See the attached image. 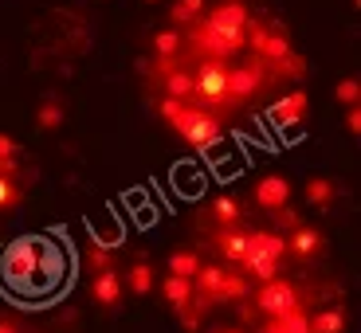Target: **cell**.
I'll use <instances>...</instances> for the list:
<instances>
[{"mask_svg":"<svg viewBox=\"0 0 361 333\" xmlns=\"http://www.w3.org/2000/svg\"><path fill=\"white\" fill-rule=\"evenodd\" d=\"M204 314H208V310H204V306H197V302H189L185 310H177L180 325H185L189 333H197V329H200V318H204Z\"/></svg>","mask_w":361,"mask_h":333,"instance_id":"e575fe53","label":"cell"},{"mask_svg":"<svg viewBox=\"0 0 361 333\" xmlns=\"http://www.w3.org/2000/svg\"><path fill=\"white\" fill-rule=\"evenodd\" d=\"M165 99L189 102L192 99V75L189 71H169L165 75Z\"/></svg>","mask_w":361,"mask_h":333,"instance_id":"cb8c5ba5","label":"cell"},{"mask_svg":"<svg viewBox=\"0 0 361 333\" xmlns=\"http://www.w3.org/2000/svg\"><path fill=\"white\" fill-rule=\"evenodd\" d=\"M87 267L94 270V275H102V270H114V259H110V251H102V247L87 244Z\"/></svg>","mask_w":361,"mask_h":333,"instance_id":"836d02e7","label":"cell"},{"mask_svg":"<svg viewBox=\"0 0 361 333\" xmlns=\"http://www.w3.org/2000/svg\"><path fill=\"white\" fill-rule=\"evenodd\" d=\"M161 294L173 310H185L192 302V279H177V275H165L161 279Z\"/></svg>","mask_w":361,"mask_h":333,"instance_id":"d6986e66","label":"cell"},{"mask_svg":"<svg viewBox=\"0 0 361 333\" xmlns=\"http://www.w3.org/2000/svg\"><path fill=\"white\" fill-rule=\"evenodd\" d=\"M271 75H275V79H302V75H307V59L290 51L287 59H283V63L271 67Z\"/></svg>","mask_w":361,"mask_h":333,"instance_id":"83f0119b","label":"cell"},{"mask_svg":"<svg viewBox=\"0 0 361 333\" xmlns=\"http://www.w3.org/2000/svg\"><path fill=\"white\" fill-rule=\"evenodd\" d=\"M180 137H185V142H189L192 149L208 153V149H212V145H216L220 137H224V126H220V118H212L208 110H197V114H192V122H189L185 130H180Z\"/></svg>","mask_w":361,"mask_h":333,"instance_id":"30bf717a","label":"cell"},{"mask_svg":"<svg viewBox=\"0 0 361 333\" xmlns=\"http://www.w3.org/2000/svg\"><path fill=\"white\" fill-rule=\"evenodd\" d=\"M154 47H157V59H173V55L180 51V32H177V27H165V32H157V36H154Z\"/></svg>","mask_w":361,"mask_h":333,"instance_id":"f1b7e54d","label":"cell"},{"mask_svg":"<svg viewBox=\"0 0 361 333\" xmlns=\"http://www.w3.org/2000/svg\"><path fill=\"white\" fill-rule=\"evenodd\" d=\"M244 39L255 47V55H259V63H263V67L283 63V59L295 51V47H290V36H287V32H283V27H271L267 20H247Z\"/></svg>","mask_w":361,"mask_h":333,"instance_id":"277c9868","label":"cell"},{"mask_svg":"<svg viewBox=\"0 0 361 333\" xmlns=\"http://www.w3.org/2000/svg\"><path fill=\"white\" fill-rule=\"evenodd\" d=\"M263 87V63H244L228 71V102H247Z\"/></svg>","mask_w":361,"mask_h":333,"instance_id":"7c38bea8","label":"cell"},{"mask_svg":"<svg viewBox=\"0 0 361 333\" xmlns=\"http://www.w3.org/2000/svg\"><path fill=\"white\" fill-rule=\"evenodd\" d=\"M192 94L208 102V106H224L228 102V67L224 63H204L197 75H192Z\"/></svg>","mask_w":361,"mask_h":333,"instance_id":"52a82bcc","label":"cell"},{"mask_svg":"<svg viewBox=\"0 0 361 333\" xmlns=\"http://www.w3.org/2000/svg\"><path fill=\"white\" fill-rule=\"evenodd\" d=\"M0 333H20L16 322H8V318H0Z\"/></svg>","mask_w":361,"mask_h":333,"instance_id":"74e56055","label":"cell"},{"mask_svg":"<svg viewBox=\"0 0 361 333\" xmlns=\"http://www.w3.org/2000/svg\"><path fill=\"white\" fill-rule=\"evenodd\" d=\"M208 216H212V224L216 227H240V216H244V204L235 196H216L212 204H208Z\"/></svg>","mask_w":361,"mask_h":333,"instance_id":"e0dca14e","label":"cell"},{"mask_svg":"<svg viewBox=\"0 0 361 333\" xmlns=\"http://www.w3.org/2000/svg\"><path fill=\"white\" fill-rule=\"evenodd\" d=\"M259 333H310V325H307V310L298 306V310H290L287 318H267Z\"/></svg>","mask_w":361,"mask_h":333,"instance_id":"ffe728a7","label":"cell"},{"mask_svg":"<svg viewBox=\"0 0 361 333\" xmlns=\"http://www.w3.org/2000/svg\"><path fill=\"white\" fill-rule=\"evenodd\" d=\"M298 287L290 279H271V282H259L255 290V310L267 318H287L290 310H298Z\"/></svg>","mask_w":361,"mask_h":333,"instance_id":"8992f818","label":"cell"},{"mask_svg":"<svg viewBox=\"0 0 361 333\" xmlns=\"http://www.w3.org/2000/svg\"><path fill=\"white\" fill-rule=\"evenodd\" d=\"M252 200H255L259 212H279V208L290 204V180L283 177V172H267V177L255 180Z\"/></svg>","mask_w":361,"mask_h":333,"instance_id":"9c48e42d","label":"cell"},{"mask_svg":"<svg viewBox=\"0 0 361 333\" xmlns=\"http://www.w3.org/2000/svg\"><path fill=\"white\" fill-rule=\"evenodd\" d=\"M275 220H279V227H287V232H295V227L302 224V216H298V212H290V208H279V212H275Z\"/></svg>","mask_w":361,"mask_h":333,"instance_id":"d590c367","label":"cell"},{"mask_svg":"<svg viewBox=\"0 0 361 333\" xmlns=\"http://www.w3.org/2000/svg\"><path fill=\"white\" fill-rule=\"evenodd\" d=\"M189 39H192V47H197L200 55H212L216 63L224 59V55H232V51H228V44H224V36H220V32H212V27L204 24V16L192 24V36Z\"/></svg>","mask_w":361,"mask_h":333,"instance_id":"9a60e30c","label":"cell"},{"mask_svg":"<svg viewBox=\"0 0 361 333\" xmlns=\"http://www.w3.org/2000/svg\"><path fill=\"white\" fill-rule=\"evenodd\" d=\"M310 333H345L350 329V314L345 306H322L314 318H307Z\"/></svg>","mask_w":361,"mask_h":333,"instance_id":"2e32d148","label":"cell"},{"mask_svg":"<svg viewBox=\"0 0 361 333\" xmlns=\"http://www.w3.org/2000/svg\"><path fill=\"white\" fill-rule=\"evenodd\" d=\"M0 172H4V177L16 172V142H12L8 134H0Z\"/></svg>","mask_w":361,"mask_h":333,"instance_id":"d6a6232c","label":"cell"},{"mask_svg":"<svg viewBox=\"0 0 361 333\" xmlns=\"http://www.w3.org/2000/svg\"><path fill=\"white\" fill-rule=\"evenodd\" d=\"M307 200L326 212V208H334V200H338V184L334 180H326V177H310L307 180Z\"/></svg>","mask_w":361,"mask_h":333,"instance_id":"44dd1931","label":"cell"},{"mask_svg":"<svg viewBox=\"0 0 361 333\" xmlns=\"http://www.w3.org/2000/svg\"><path fill=\"white\" fill-rule=\"evenodd\" d=\"M212 247H216V255L224 263H244V247H247V232L244 227H216L212 232Z\"/></svg>","mask_w":361,"mask_h":333,"instance_id":"4fadbf2b","label":"cell"},{"mask_svg":"<svg viewBox=\"0 0 361 333\" xmlns=\"http://www.w3.org/2000/svg\"><path fill=\"white\" fill-rule=\"evenodd\" d=\"M122 239H126V232H122L118 224H106L99 235H94V239H90V244L102 247V251H118V247H122Z\"/></svg>","mask_w":361,"mask_h":333,"instance_id":"4dcf8cb0","label":"cell"},{"mask_svg":"<svg viewBox=\"0 0 361 333\" xmlns=\"http://www.w3.org/2000/svg\"><path fill=\"white\" fill-rule=\"evenodd\" d=\"M200 12H204V0H177L169 8V20L173 24H197Z\"/></svg>","mask_w":361,"mask_h":333,"instance_id":"4316f807","label":"cell"},{"mask_svg":"<svg viewBox=\"0 0 361 333\" xmlns=\"http://www.w3.org/2000/svg\"><path fill=\"white\" fill-rule=\"evenodd\" d=\"M287 259V239L283 232H247V247H244V263L240 267H283Z\"/></svg>","mask_w":361,"mask_h":333,"instance_id":"5b68a950","label":"cell"},{"mask_svg":"<svg viewBox=\"0 0 361 333\" xmlns=\"http://www.w3.org/2000/svg\"><path fill=\"white\" fill-rule=\"evenodd\" d=\"M67 267H71L67 247L59 244V239H51V235L39 239V247H36V279H32L27 294H47V290H55L67 279Z\"/></svg>","mask_w":361,"mask_h":333,"instance_id":"7a4b0ae2","label":"cell"},{"mask_svg":"<svg viewBox=\"0 0 361 333\" xmlns=\"http://www.w3.org/2000/svg\"><path fill=\"white\" fill-rule=\"evenodd\" d=\"M67 122V110H63V102L59 99H44L39 102V110H36V126L39 130H59Z\"/></svg>","mask_w":361,"mask_h":333,"instance_id":"603a6c76","label":"cell"},{"mask_svg":"<svg viewBox=\"0 0 361 333\" xmlns=\"http://www.w3.org/2000/svg\"><path fill=\"white\" fill-rule=\"evenodd\" d=\"M345 130H350L353 137L361 134V106H345Z\"/></svg>","mask_w":361,"mask_h":333,"instance_id":"8d00e7d4","label":"cell"},{"mask_svg":"<svg viewBox=\"0 0 361 333\" xmlns=\"http://www.w3.org/2000/svg\"><path fill=\"white\" fill-rule=\"evenodd\" d=\"M197 270H200V255L197 251L185 247V251H173L169 255V275H177V279H192Z\"/></svg>","mask_w":361,"mask_h":333,"instance_id":"d4e9b609","label":"cell"},{"mask_svg":"<svg viewBox=\"0 0 361 333\" xmlns=\"http://www.w3.org/2000/svg\"><path fill=\"white\" fill-rule=\"evenodd\" d=\"M20 200H24V192L16 189V177H4V172H0V212L20 208Z\"/></svg>","mask_w":361,"mask_h":333,"instance_id":"f546056e","label":"cell"},{"mask_svg":"<svg viewBox=\"0 0 361 333\" xmlns=\"http://www.w3.org/2000/svg\"><path fill=\"white\" fill-rule=\"evenodd\" d=\"M334 99L345 102V106H357V102H361V82L353 79V75H345V79L334 87Z\"/></svg>","mask_w":361,"mask_h":333,"instance_id":"1f68e13d","label":"cell"},{"mask_svg":"<svg viewBox=\"0 0 361 333\" xmlns=\"http://www.w3.org/2000/svg\"><path fill=\"white\" fill-rule=\"evenodd\" d=\"M244 298H247V279L244 275H235V270H228L224 282H220L216 302H244Z\"/></svg>","mask_w":361,"mask_h":333,"instance_id":"484cf974","label":"cell"},{"mask_svg":"<svg viewBox=\"0 0 361 333\" xmlns=\"http://www.w3.org/2000/svg\"><path fill=\"white\" fill-rule=\"evenodd\" d=\"M307 110H310V94L298 87V90L283 94V99L271 106V126H279V130H287V134H295V130L307 122Z\"/></svg>","mask_w":361,"mask_h":333,"instance_id":"ba28073f","label":"cell"},{"mask_svg":"<svg viewBox=\"0 0 361 333\" xmlns=\"http://www.w3.org/2000/svg\"><path fill=\"white\" fill-rule=\"evenodd\" d=\"M216 333H244V329H216Z\"/></svg>","mask_w":361,"mask_h":333,"instance_id":"f35d334b","label":"cell"},{"mask_svg":"<svg viewBox=\"0 0 361 333\" xmlns=\"http://www.w3.org/2000/svg\"><path fill=\"white\" fill-rule=\"evenodd\" d=\"M36 247H39L36 235H20V239H12L0 251V279L8 287H16V290L32 287V279H36Z\"/></svg>","mask_w":361,"mask_h":333,"instance_id":"6da1fadb","label":"cell"},{"mask_svg":"<svg viewBox=\"0 0 361 333\" xmlns=\"http://www.w3.org/2000/svg\"><path fill=\"white\" fill-rule=\"evenodd\" d=\"M90 294H94V302H99L102 310H118V306H122V294H126L122 275H118V270H102V275H94Z\"/></svg>","mask_w":361,"mask_h":333,"instance_id":"5bb4252c","label":"cell"},{"mask_svg":"<svg viewBox=\"0 0 361 333\" xmlns=\"http://www.w3.org/2000/svg\"><path fill=\"white\" fill-rule=\"evenodd\" d=\"M247 4L244 0H220L216 8L204 16V24L212 27V32H220L228 44V51H244L247 39H244V27H247Z\"/></svg>","mask_w":361,"mask_h":333,"instance_id":"3957f363","label":"cell"},{"mask_svg":"<svg viewBox=\"0 0 361 333\" xmlns=\"http://www.w3.org/2000/svg\"><path fill=\"white\" fill-rule=\"evenodd\" d=\"M283 239H287V255H295L298 263H310V259H318V255H326V235L310 224H298L295 232H287Z\"/></svg>","mask_w":361,"mask_h":333,"instance_id":"8fae6325","label":"cell"},{"mask_svg":"<svg viewBox=\"0 0 361 333\" xmlns=\"http://www.w3.org/2000/svg\"><path fill=\"white\" fill-rule=\"evenodd\" d=\"M157 114H161V122H165V126H169V130H177V134H180V130H185V126L192 122V114H197V110H192L189 102L161 99V102H157Z\"/></svg>","mask_w":361,"mask_h":333,"instance_id":"ac0fdd59","label":"cell"},{"mask_svg":"<svg viewBox=\"0 0 361 333\" xmlns=\"http://www.w3.org/2000/svg\"><path fill=\"white\" fill-rule=\"evenodd\" d=\"M122 287H126L130 294L145 298L154 290V267H149V263H134V267L126 270V282H122Z\"/></svg>","mask_w":361,"mask_h":333,"instance_id":"7402d4cb","label":"cell"}]
</instances>
